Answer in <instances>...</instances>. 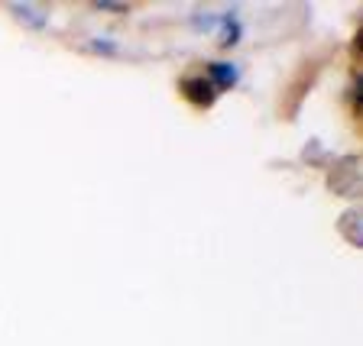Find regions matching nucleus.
I'll return each instance as SVG.
<instances>
[{"label":"nucleus","mask_w":363,"mask_h":346,"mask_svg":"<svg viewBox=\"0 0 363 346\" xmlns=\"http://www.w3.org/2000/svg\"><path fill=\"white\" fill-rule=\"evenodd\" d=\"M182 91H185V98L198 107H211L214 104V88L208 78H185L182 81Z\"/></svg>","instance_id":"nucleus-1"},{"label":"nucleus","mask_w":363,"mask_h":346,"mask_svg":"<svg viewBox=\"0 0 363 346\" xmlns=\"http://www.w3.org/2000/svg\"><path fill=\"white\" fill-rule=\"evenodd\" d=\"M237 78H240V71H237V65H230V62H211V65H208V81L218 91L237 84Z\"/></svg>","instance_id":"nucleus-2"},{"label":"nucleus","mask_w":363,"mask_h":346,"mask_svg":"<svg viewBox=\"0 0 363 346\" xmlns=\"http://www.w3.org/2000/svg\"><path fill=\"white\" fill-rule=\"evenodd\" d=\"M10 13L16 16L20 23H26V26H33V30H43L45 26V10L36 7V4H10Z\"/></svg>","instance_id":"nucleus-3"},{"label":"nucleus","mask_w":363,"mask_h":346,"mask_svg":"<svg viewBox=\"0 0 363 346\" xmlns=\"http://www.w3.org/2000/svg\"><path fill=\"white\" fill-rule=\"evenodd\" d=\"M237 39H240V20H237V16H224V20H220V45L230 49Z\"/></svg>","instance_id":"nucleus-4"},{"label":"nucleus","mask_w":363,"mask_h":346,"mask_svg":"<svg viewBox=\"0 0 363 346\" xmlns=\"http://www.w3.org/2000/svg\"><path fill=\"white\" fill-rule=\"evenodd\" d=\"M357 220H360V211H347V214H344V217H340V233L347 236L354 246H363V236L357 233L354 226H350V224H357Z\"/></svg>","instance_id":"nucleus-5"},{"label":"nucleus","mask_w":363,"mask_h":346,"mask_svg":"<svg viewBox=\"0 0 363 346\" xmlns=\"http://www.w3.org/2000/svg\"><path fill=\"white\" fill-rule=\"evenodd\" d=\"M218 23H220L218 16H211V13H204V16H201V13H198V16H195V30H204V33H208V30H214Z\"/></svg>","instance_id":"nucleus-6"},{"label":"nucleus","mask_w":363,"mask_h":346,"mask_svg":"<svg viewBox=\"0 0 363 346\" xmlns=\"http://www.w3.org/2000/svg\"><path fill=\"white\" fill-rule=\"evenodd\" d=\"M91 49H94V52H107V55L117 52V45L107 42V39H94V42H91Z\"/></svg>","instance_id":"nucleus-7"},{"label":"nucleus","mask_w":363,"mask_h":346,"mask_svg":"<svg viewBox=\"0 0 363 346\" xmlns=\"http://www.w3.org/2000/svg\"><path fill=\"white\" fill-rule=\"evenodd\" d=\"M98 7H101V10H117V13H123V10H127L123 4H98Z\"/></svg>","instance_id":"nucleus-8"}]
</instances>
